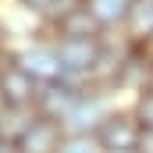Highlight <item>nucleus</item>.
Segmentation results:
<instances>
[{"mask_svg": "<svg viewBox=\"0 0 153 153\" xmlns=\"http://www.w3.org/2000/svg\"><path fill=\"white\" fill-rule=\"evenodd\" d=\"M100 146L103 150H135L139 146V135H143V128H139V121L128 114H111L100 121Z\"/></svg>", "mask_w": 153, "mask_h": 153, "instance_id": "1", "label": "nucleus"}, {"mask_svg": "<svg viewBox=\"0 0 153 153\" xmlns=\"http://www.w3.org/2000/svg\"><path fill=\"white\" fill-rule=\"evenodd\" d=\"M0 96H4L7 107H29L32 96H36V78L22 64H7L0 71Z\"/></svg>", "mask_w": 153, "mask_h": 153, "instance_id": "2", "label": "nucleus"}, {"mask_svg": "<svg viewBox=\"0 0 153 153\" xmlns=\"http://www.w3.org/2000/svg\"><path fill=\"white\" fill-rule=\"evenodd\" d=\"M57 146H61V125L50 121V117H36L18 139L22 153H53Z\"/></svg>", "mask_w": 153, "mask_h": 153, "instance_id": "3", "label": "nucleus"}, {"mask_svg": "<svg viewBox=\"0 0 153 153\" xmlns=\"http://www.w3.org/2000/svg\"><path fill=\"white\" fill-rule=\"evenodd\" d=\"M57 61L64 71H93L100 61V50L93 39H64L57 46Z\"/></svg>", "mask_w": 153, "mask_h": 153, "instance_id": "4", "label": "nucleus"}, {"mask_svg": "<svg viewBox=\"0 0 153 153\" xmlns=\"http://www.w3.org/2000/svg\"><path fill=\"white\" fill-rule=\"evenodd\" d=\"M39 103H43V117H50V121H68L71 111H75V103H78V93L71 85L50 82L46 93H39Z\"/></svg>", "mask_w": 153, "mask_h": 153, "instance_id": "5", "label": "nucleus"}, {"mask_svg": "<svg viewBox=\"0 0 153 153\" xmlns=\"http://www.w3.org/2000/svg\"><path fill=\"white\" fill-rule=\"evenodd\" d=\"M22 68H25L32 78H43L46 85L64 75V68H61V61H57L53 50H29V53L22 57Z\"/></svg>", "mask_w": 153, "mask_h": 153, "instance_id": "6", "label": "nucleus"}, {"mask_svg": "<svg viewBox=\"0 0 153 153\" xmlns=\"http://www.w3.org/2000/svg\"><path fill=\"white\" fill-rule=\"evenodd\" d=\"M85 7L96 18V25H117V22L132 18L135 0H85Z\"/></svg>", "mask_w": 153, "mask_h": 153, "instance_id": "7", "label": "nucleus"}, {"mask_svg": "<svg viewBox=\"0 0 153 153\" xmlns=\"http://www.w3.org/2000/svg\"><path fill=\"white\" fill-rule=\"evenodd\" d=\"M93 32H96V18L89 14V7H78V11L61 18V36L64 39H93Z\"/></svg>", "mask_w": 153, "mask_h": 153, "instance_id": "8", "label": "nucleus"}, {"mask_svg": "<svg viewBox=\"0 0 153 153\" xmlns=\"http://www.w3.org/2000/svg\"><path fill=\"white\" fill-rule=\"evenodd\" d=\"M25 7H32V11H39V14H53L57 22L64 18V14H71V11H78V7H85L82 0H22Z\"/></svg>", "mask_w": 153, "mask_h": 153, "instance_id": "9", "label": "nucleus"}, {"mask_svg": "<svg viewBox=\"0 0 153 153\" xmlns=\"http://www.w3.org/2000/svg\"><path fill=\"white\" fill-rule=\"evenodd\" d=\"M132 22H135L139 32H150L153 36V0H139L132 7Z\"/></svg>", "mask_w": 153, "mask_h": 153, "instance_id": "10", "label": "nucleus"}, {"mask_svg": "<svg viewBox=\"0 0 153 153\" xmlns=\"http://www.w3.org/2000/svg\"><path fill=\"white\" fill-rule=\"evenodd\" d=\"M61 153H100V150H96V143H93V139L75 135V139H68V143L61 146Z\"/></svg>", "mask_w": 153, "mask_h": 153, "instance_id": "11", "label": "nucleus"}, {"mask_svg": "<svg viewBox=\"0 0 153 153\" xmlns=\"http://www.w3.org/2000/svg\"><path fill=\"white\" fill-rule=\"evenodd\" d=\"M139 121L143 128H153V89H146V96L139 100Z\"/></svg>", "mask_w": 153, "mask_h": 153, "instance_id": "12", "label": "nucleus"}, {"mask_svg": "<svg viewBox=\"0 0 153 153\" xmlns=\"http://www.w3.org/2000/svg\"><path fill=\"white\" fill-rule=\"evenodd\" d=\"M139 153H153V128H143V135H139Z\"/></svg>", "mask_w": 153, "mask_h": 153, "instance_id": "13", "label": "nucleus"}, {"mask_svg": "<svg viewBox=\"0 0 153 153\" xmlns=\"http://www.w3.org/2000/svg\"><path fill=\"white\" fill-rule=\"evenodd\" d=\"M0 153H22V150H18V143H0Z\"/></svg>", "mask_w": 153, "mask_h": 153, "instance_id": "14", "label": "nucleus"}, {"mask_svg": "<svg viewBox=\"0 0 153 153\" xmlns=\"http://www.w3.org/2000/svg\"><path fill=\"white\" fill-rule=\"evenodd\" d=\"M107 153H132V150H107Z\"/></svg>", "mask_w": 153, "mask_h": 153, "instance_id": "15", "label": "nucleus"}, {"mask_svg": "<svg viewBox=\"0 0 153 153\" xmlns=\"http://www.w3.org/2000/svg\"><path fill=\"white\" fill-rule=\"evenodd\" d=\"M0 71H4V64H0Z\"/></svg>", "mask_w": 153, "mask_h": 153, "instance_id": "16", "label": "nucleus"}]
</instances>
